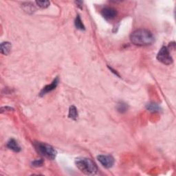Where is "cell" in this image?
Masks as SVG:
<instances>
[{"instance_id": "obj_10", "label": "cell", "mask_w": 176, "mask_h": 176, "mask_svg": "<svg viewBox=\"0 0 176 176\" xmlns=\"http://www.w3.org/2000/svg\"><path fill=\"white\" fill-rule=\"evenodd\" d=\"M78 111L77 109L76 108L75 106L74 105H72V106L70 107L69 109V114H68V117L70 118H71L74 121H77L78 118Z\"/></svg>"}, {"instance_id": "obj_3", "label": "cell", "mask_w": 176, "mask_h": 176, "mask_svg": "<svg viewBox=\"0 0 176 176\" xmlns=\"http://www.w3.org/2000/svg\"><path fill=\"white\" fill-rule=\"evenodd\" d=\"M34 148L36 151L42 156L50 160H54L57 156V152L52 146L46 143L35 142H34Z\"/></svg>"}, {"instance_id": "obj_16", "label": "cell", "mask_w": 176, "mask_h": 176, "mask_svg": "<svg viewBox=\"0 0 176 176\" xmlns=\"http://www.w3.org/2000/svg\"><path fill=\"white\" fill-rule=\"evenodd\" d=\"M43 160L42 159H40V160H34L33 162H32V165L34 167H39V166H42L43 165Z\"/></svg>"}, {"instance_id": "obj_7", "label": "cell", "mask_w": 176, "mask_h": 176, "mask_svg": "<svg viewBox=\"0 0 176 176\" xmlns=\"http://www.w3.org/2000/svg\"><path fill=\"white\" fill-rule=\"evenodd\" d=\"M58 83V78L57 77L54 78V80L52 82V83L50 85H48L43 88V90H42V92L40 93V96H43V95L46 94L47 93L50 92L52 91H53L54 90L56 89V87H57Z\"/></svg>"}, {"instance_id": "obj_9", "label": "cell", "mask_w": 176, "mask_h": 176, "mask_svg": "<svg viewBox=\"0 0 176 176\" xmlns=\"http://www.w3.org/2000/svg\"><path fill=\"white\" fill-rule=\"evenodd\" d=\"M12 45L9 42H4L1 44L0 50H1V53L4 55H8L11 51Z\"/></svg>"}, {"instance_id": "obj_18", "label": "cell", "mask_w": 176, "mask_h": 176, "mask_svg": "<svg viewBox=\"0 0 176 176\" xmlns=\"http://www.w3.org/2000/svg\"><path fill=\"white\" fill-rule=\"evenodd\" d=\"M75 3H76V4H77V6H78V7L82 8V5H83V2H82L77 1V2H75Z\"/></svg>"}, {"instance_id": "obj_13", "label": "cell", "mask_w": 176, "mask_h": 176, "mask_svg": "<svg viewBox=\"0 0 176 176\" xmlns=\"http://www.w3.org/2000/svg\"><path fill=\"white\" fill-rule=\"evenodd\" d=\"M146 110L150 112H159L161 110L160 107L156 103H154V102H151V103H149L148 105H146Z\"/></svg>"}, {"instance_id": "obj_8", "label": "cell", "mask_w": 176, "mask_h": 176, "mask_svg": "<svg viewBox=\"0 0 176 176\" xmlns=\"http://www.w3.org/2000/svg\"><path fill=\"white\" fill-rule=\"evenodd\" d=\"M6 146L8 149H10V150L13 151L14 152H17V153H18V152L21 151V147H20L19 144L17 143L16 140L13 138H11L8 140L6 144Z\"/></svg>"}, {"instance_id": "obj_6", "label": "cell", "mask_w": 176, "mask_h": 176, "mask_svg": "<svg viewBox=\"0 0 176 176\" xmlns=\"http://www.w3.org/2000/svg\"><path fill=\"white\" fill-rule=\"evenodd\" d=\"M101 14L105 19L110 20L112 19L116 16L117 11L115 8L111 7L104 8L101 10Z\"/></svg>"}, {"instance_id": "obj_14", "label": "cell", "mask_w": 176, "mask_h": 176, "mask_svg": "<svg viewBox=\"0 0 176 176\" xmlns=\"http://www.w3.org/2000/svg\"><path fill=\"white\" fill-rule=\"evenodd\" d=\"M74 24L76 28L78 30H85V26L83 25V22L81 21V17L79 15H77V17H76V19H75V22H74Z\"/></svg>"}, {"instance_id": "obj_15", "label": "cell", "mask_w": 176, "mask_h": 176, "mask_svg": "<svg viewBox=\"0 0 176 176\" xmlns=\"http://www.w3.org/2000/svg\"><path fill=\"white\" fill-rule=\"evenodd\" d=\"M36 4L40 8H46L49 6L50 4V2L49 1H37Z\"/></svg>"}, {"instance_id": "obj_12", "label": "cell", "mask_w": 176, "mask_h": 176, "mask_svg": "<svg viewBox=\"0 0 176 176\" xmlns=\"http://www.w3.org/2000/svg\"><path fill=\"white\" fill-rule=\"evenodd\" d=\"M129 109V106L127 103L124 102H120L116 105V110L121 114H125L127 112Z\"/></svg>"}, {"instance_id": "obj_11", "label": "cell", "mask_w": 176, "mask_h": 176, "mask_svg": "<svg viewBox=\"0 0 176 176\" xmlns=\"http://www.w3.org/2000/svg\"><path fill=\"white\" fill-rule=\"evenodd\" d=\"M22 8H23V10L26 12L27 13H33L35 10H36V8H35L34 4L30 2H28V3L26 2V3H24V4H23Z\"/></svg>"}, {"instance_id": "obj_2", "label": "cell", "mask_w": 176, "mask_h": 176, "mask_svg": "<svg viewBox=\"0 0 176 176\" xmlns=\"http://www.w3.org/2000/svg\"><path fill=\"white\" fill-rule=\"evenodd\" d=\"M75 165L80 171L84 174L94 175L97 173V167L92 160L87 158H78L75 160Z\"/></svg>"}, {"instance_id": "obj_17", "label": "cell", "mask_w": 176, "mask_h": 176, "mask_svg": "<svg viewBox=\"0 0 176 176\" xmlns=\"http://www.w3.org/2000/svg\"><path fill=\"white\" fill-rule=\"evenodd\" d=\"M108 67H109V69H110V70H111V71H112V72L114 73V74H116V76H118V77H120V75H119V74H118V72H117L116 71H115V70H114V69H112V68H111V67H110V66H108Z\"/></svg>"}, {"instance_id": "obj_1", "label": "cell", "mask_w": 176, "mask_h": 176, "mask_svg": "<svg viewBox=\"0 0 176 176\" xmlns=\"http://www.w3.org/2000/svg\"><path fill=\"white\" fill-rule=\"evenodd\" d=\"M130 40L134 45L146 46L154 42V37L150 31L146 29H138L134 31L130 35Z\"/></svg>"}, {"instance_id": "obj_4", "label": "cell", "mask_w": 176, "mask_h": 176, "mask_svg": "<svg viewBox=\"0 0 176 176\" xmlns=\"http://www.w3.org/2000/svg\"><path fill=\"white\" fill-rule=\"evenodd\" d=\"M157 59L160 62L165 64V65H171L173 63L172 57L171 56V53H170L169 50L167 47L163 46L160 50V51L157 55Z\"/></svg>"}, {"instance_id": "obj_5", "label": "cell", "mask_w": 176, "mask_h": 176, "mask_svg": "<svg viewBox=\"0 0 176 176\" xmlns=\"http://www.w3.org/2000/svg\"><path fill=\"white\" fill-rule=\"evenodd\" d=\"M97 159L99 162L105 168L110 169L112 167L114 164V159L111 155H100L97 156Z\"/></svg>"}]
</instances>
